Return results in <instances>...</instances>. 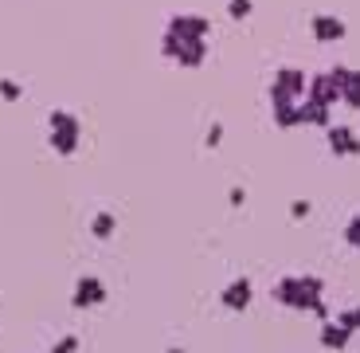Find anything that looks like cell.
I'll list each match as a JSON object with an SVG mask.
<instances>
[{"instance_id": "obj_1", "label": "cell", "mask_w": 360, "mask_h": 353, "mask_svg": "<svg viewBox=\"0 0 360 353\" xmlns=\"http://www.w3.org/2000/svg\"><path fill=\"white\" fill-rule=\"evenodd\" d=\"M349 334H352V330L345 326V322H341V326H325V330H321V342H325V345H333V349H345Z\"/></svg>"}, {"instance_id": "obj_2", "label": "cell", "mask_w": 360, "mask_h": 353, "mask_svg": "<svg viewBox=\"0 0 360 353\" xmlns=\"http://www.w3.org/2000/svg\"><path fill=\"white\" fill-rule=\"evenodd\" d=\"M337 149H345V154H352V149H360V145L356 142H352V134H349V130H337Z\"/></svg>"}, {"instance_id": "obj_4", "label": "cell", "mask_w": 360, "mask_h": 353, "mask_svg": "<svg viewBox=\"0 0 360 353\" xmlns=\"http://www.w3.org/2000/svg\"><path fill=\"white\" fill-rule=\"evenodd\" d=\"M349 99L360 102V75H349Z\"/></svg>"}, {"instance_id": "obj_5", "label": "cell", "mask_w": 360, "mask_h": 353, "mask_svg": "<svg viewBox=\"0 0 360 353\" xmlns=\"http://www.w3.org/2000/svg\"><path fill=\"white\" fill-rule=\"evenodd\" d=\"M349 240H352V244H360V220H352V224H349Z\"/></svg>"}, {"instance_id": "obj_3", "label": "cell", "mask_w": 360, "mask_h": 353, "mask_svg": "<svg viewBox=\"0 0 360 353\" xmlns=\"http://www.w3.org/2000/svg\"><path fill=\"white\" fill-rule=\"evenodd\" d=\"M341 322H345L349 330H360V306H356V310H349V314H345Z\"/></svg>"}]
</instances>
